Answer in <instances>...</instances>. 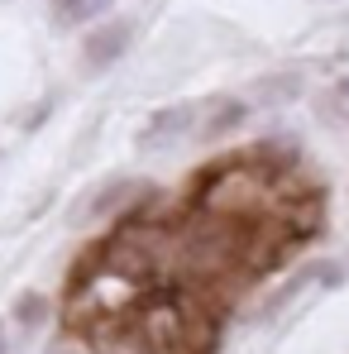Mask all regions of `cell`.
Instances as JSON below:
<instances>
[{"mask_svg": "<svg viewBox=\"0 0 349 354\" xmlns=\"http://www.w3.org/2000/svg\"><path fill=\"white\" fill-rule=\"evenodd\" d=\"M225 316L191 292H149L129 321L124 354H216Z\"/></svg>", "mask_w": 349, "mask_h": 354, "instance_id": "6da1fadb", "label": "cell"}, {"mask_svg": "<svg viewBox=\"0 0 349 354\" xmlns=\"http://www.w3.org/2000/svg\"><path fill=\"white\" fill-rule=\"evenodd\" d=\"M129 24L124 19H111V24H101V29H91L86 34V44H82V67L86 72H106V67H115L124 53H129Z\"/></svg>", "mask_w": 349, "mask_h": 354, "instance_id": "7a4b0ae2", "label": "cell"}, {"mask_svg": "<svg viewBox=\"0 0 349 354\" xmlns=\"http://www.w3.org/2000/svg\"><path fill=\"white\" fill-rule=\"evenodd\" d=\"M134 201H149V182H106L91 206H77V216H86V221H101V216L106 221H124Z\"/></svg>", "mask_w": 349, "mask_h": 354, "instance_id": "3957f363", "label": "cell"}, {"mask_svg": "<svg viewBox=\"0 0 349 354\" xmlns=\"http://www.w3.org/2000/svg\"><path fill=\"white\" fill-rule=\"evenodd\" d=\"M196 111H201V106H168V111H153V120H149V124H144V134H139V149L173 144L177 134H187V129H191Z\"/></svg>", "mask_w": 349, "mask_h": 354, "instance_id": "277c9868", "label": "cell"}, {"mask_svg": "<svg viewBox=\"0 0 349 354\" xmlns=\"http://www.w3.org/2000/svg\"><path fill=\"white\" fill-rule=\"evenodd\" d=\"M111 5H115V0H53V24L82 29V24H91V19H101Z\"/></svg>", "mask_w": 349, "mask_h": 354, "instance_id": "5b68a950", "label": "cell"}, {"mask_svg": "<svg viewBox=\"0 0 349 354\" xmlns=\"http://www.w3.org/2000/svg\"><path fill=\"white\" fill-rule=\"evenodd\" d=\"M296 91H301V77H296V72H287V77H263V82L254 86V101H263V106H287Z\"/></svg>", "mask_w": 349, "mask_h": 354, "instance_id": "8992f818", "label": "cell"}, {"mask_svg": "<svg viewBox=\"0 0 349 354\" xmlns=\"http://www.w3.org/2000/svg\"><path fill=\"white\" fill-rule=\"evenodd\" d=\"M244 115H249V106H244V101H234V96H225V101L216 106V115L201 120V134H206V139H220V134H225V129H234Z\"/></svg>", "mask_w": 349, "mask_h": 354, "instance_id": "52a82bcc", "label": "cell"}, {"mask_svg": "<svg viewBox=\"0 0 349 354\" xmlns=\"http://www.w3.org/2000/svg\"><path fill=\"white\" fill-rule=\"evenodd\" d=\"M15 316H19V326H44V321H48V297H39V292L19 297Z\"/></svg>", "mask_w": 349, "mask_h": 354, "instance_id": "ba28073f", "label": "cell"}, {"mask_svg": "<svg viewBox=\"0 0 349 354\" xmlns=\"http://www.w3.org/2000/svg\"><path fill=\"white\" fill-rule=\"evenodd\" d=\"M340 96H345V101H349V77H345V82H340Z\"/></svg>", "mask_w": 349, "mask_h": 354, "instance_id": "9c48e42d", "label": "cell"}, {"mask_svg": "<svg viewBox=\"0 0 349 354\" xmlns=\"http://www.w3.org/2000/svg\"><path fill=\"white\" fill-rule=\"evenodd\" d=\"M0 354H5V345H0Z\"/></svg>", "mask_w": 349, "mask_h": 354, "instance_id": "30bf717a", "label": "cell"}]
</instances>
